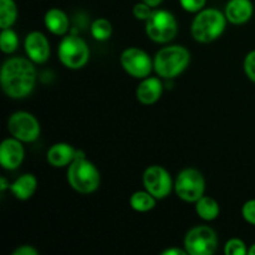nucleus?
Masks as SVG:
<instances>
[{
  "label": "nucleus",
  "mask_w": 255,
  "mask_h": 255,
  "mask_svg": "<svg viewBox=\"0 0 255 255\" xmlns=\"http://www.w3.org/2000/svg\"><path fill=\"white\" fill-rule=\"evenodd\" d=\"M25 51L32 62L44 64L50 57V44L46 36L40 31L27 34L25 39Z\"/></svg>",
  "instance_id": "13"
},
{
  "label": "nucleus",
  "mask_w": 255,
  "mask_h": 255,
  "mask_svg": "<svg viewBox=\"0 0 255 255\" xmlns=\"http://www.w3.org/2000/svg\"><path fill=\"white\" fill-rule=\"evenodd\" d=\"M1 87L11 99H24L32 92L36 82V70L24 57H11L1 67Z\"/></svg>",
  "instance_id": "1"
},
{
  "label": "nucleus",
  "mask_w": 255,
  "mask_h": 255,
  "mask_svg": "<svg viewBox=\"0 0 255 255\" xmlns=\"http://www.w3.org/2000/svg\"><path fill=\"white\" fill-rule=\"evenodd\" d=\"M76 149L69 143H55L47 151V162L54 167H65L75 159Z\"/></svg>",
  "instance_id": "16"
},
{
  "label": "nucleus",
  "mask_w": 255,
  "mask_h": 255,
  "mask_svg": "<svg viewBox=\"0 0 255 255\" xmlns=\"http://www.w3.org/2000/svg\"><path fill=\"white\" fill-rule=\"evenodd\" d=\"M121 65L127 74L136 79L147 77L153 67V62L148 54L137 47H128L122 52Z\"/></svg>",
  "instance_id": "10"
},
{
  "label": "nucleus",
  "mask_w": 255,
  "mask_h": 255,
  "mask_svg": "<svg viewBox=\"0 0 255 255\" xmlns=\"http://www.w3.org/2000/svg\"><path fill=\"white\" fill-rule=\"evenodd\" d=\"M226 25V14L213 7L202 9L192 22V36L198 42H211L223 34Z\"/></svg>",
  "instance_id": "4"
},
{
  "label": "nucleus",
  "mask_w": 255,
  "mask_h": 255,
  "mask_svg": "<svg viewBox=\"0 0 255 255\" xmlns=\"http://www.w3.org/2000/svg\"><path fill=\"white\" fill-rule=\"evenodd\" d=\"M176 194L184 202L196 203L201 197L204 196L206 181L198 169L186 168L181 171L174 182Z\"/></svg>",
  "instance_id": "6"
},
{
  "label": "nucleus",
  "mask_w": 255,
  "mask_h": 255,
  "mask_svg": "<svg viewBox=\"0 0 255 255\" xmlns=\"http://www.w3.org/2000/svg\"><path fill=\"white\" fill-rule=\"evenodd\" d=\"M91 34L99 41H105V40L110 39L112 35L111 22L104 17L96 19L91 25Z\"/></svg>",
  "instance_id": "22"
},
{
  "label": "nucleus",
  "mask_w": 255,
  "mask_h": 255,
  "mask_svg": "<svg viewBox=\"0 0 255 255\" xmlns=\"http://www.w3.org/2000/svg\"><path fill=\"white\" fill-rule=\"evenodd\" d=\"M242 214L249 224L255 226V199H251L244 203L243 208H242Z\"/></svg>",
  "instance_id": "27"
},
{
  "label": "nucleus",
  "mask_w": 255,
  "mask_h": 255,
  "mask_svg": "<svg viewBox=\"0 0 255 255\" xmlns=\"http://www.w3.org/2000/svg\"><path fill=\"white\" fill-rule=\"evenodd\" d=\"M163 91L161 80L157 77H144L136 90V96L141 104L152 105L159 100Z\"/></svg>",
  "instance_id": "15"
},
{
  "label": "nucleus",
  "mask_w": 255,
  "mask_h": 255,
  "mask_svg": "<svg viewBox=\"0 0 255 255\" xmlns=\"http://www.w3.org/2000/svg\"><path fill=\"white\" fill-rule=\"evenodd\" d=\"M67 181L76 192L82 194L94 193L100 187V172L92 162L86 159L82 151H76L75 159L67 169Z\"/></svg>",
  "instance_id": "2"
},
{
  "label": "nucleus",
  "mask_w": 255,
  "mask_h": 255,
  "mask_svg": "<svg viewBox=\"0 0 255 255\" xmlns=\"http://www.w3.org/2000/svg\"><path fill=\"white\" fill-rule=\"evenodd\" d=\"M142 1L146 2V4H148L149 6L156 7V6H158V5L161 4V2L163 1V0H142Z\"/></svg>",
  "instance_id": "32"
},
{
  "label": "nucleus",
  "mask_w": 255,
  "mask_h": 255,
  "mask_svg": "<svg viewBox=\"0 0 255 255\" xmlns=\"http://www.w3.org/2000/svg\"><path fill=\"white\" fill-rule=\"evenodd\" d=\"M224 253L227 255H246L248 254V249L242 239L233 238L227 242L224 247Z\"/></svg>",
  "instance_id": "24"
},
{
  "label": "nucleus",
  "mask_w": 255,
  "mask_h": 255,
  "mask_svg": "<svg viewBox=\"0 0 255 255\" xmlns=\"http://www.w3.org/2000/svg\"><path fill=\"white\" fill-rule=\"evenodd\" d=\"M153 10H152V6H149L148 4L146 2L141 1V2H137L136 5L133 6V15L136 16V19L138 20H147L149 19V16L152 15Z\"/></svg>",
  "instance_id": "25"
},
{
  "label": "nucleus",
  "mask_w": 255,
  "mask_h": 255,
  "mask_svg": "<svg viewBox=\"0 0 255 255\" xmlns=\"http://www.w3.org/2000/svg\"><path fill=\"white\" fill-rule=\"evenodd\" d=\"M248 254L249 255H255V243L251 247V248L248 249Z\"/></svg>",
  "instance_id": "33"
},
{
  "label": "nucleus",
  "mask_w": 255,
  "mask_h": 255,
  "mask_svg": "<svg viewBox=\"0 0 255 255\" xmlns=\"http://www.w3.org/2000/svg\"><path fill=\"white\" fill-rule=\"evenodd\" d=\"M244 71L248 79L255 82V50L249 52L244 59Z\"/></svg>",
  "instance_id": "26"
},
{
  "label": "nucleus",
  "mask_w": 255,
  "mask_h": 255,
  "mask_svg": "<svg viewBox=\"0 0 255 255\" xmlns=\"http://www.w3.org/2000/svg\"><path fill=\"white\" fill-rule=\"evenodd\" d=\"M156 197L152 196L148 191L134 192L129 198V206L137 212H148L156 206Z\"/></svg>",
  "instance_id": "20"
},
{
  "label": "nucleus",
  "mask_w": 255,
  "mask_h": 255,
  "mask_svg": "<svg viewBox=\"0 0 255 255\" xmlns=\"http://www.w3.org/2000/svg\"><path fill=\"white\" fill-rule=\"evenodd\" d=\"M24 147L21 141L12 137L6 138L0 144V163L5 169H16L24 159Z\"/></svg>",
  "instance_id": "12"
},
{
  "label": "nucleus",
  "mask_w": 255,
  "mask_h": 255,
  "mask_svg": "<svg viewBox=\"0 0 255 255\" xmlns=\"http://www.w3.org/2000/svg\"><path fill=\"white\" fill-rule=\"evenodd\" d=\"M184 248L191 255H212L218 248V237L209 227H194L184 238Z\"/></svg>",
  "instance_id": "8"
},
{
  "label": "nucleus",
  "mask_w": 255,
  "mask_h": 255,
  "mask_svg": "<svg viewBox=\"0 0 255 255\" xmlns=\"http://www.w3.org/2000/svg\"><path fill=\"white\" fill-rule=\"evenodd\" d=\"M7 128L12 137L21 142H34L40 136V125L31 114L17 111L10 116Z\"/></svg>",
  "instance_id": "9"
},
{
  "label": "nucleus",
  "mask_w": 255,
  "mask_h": 255,
  "mask_svg": "<svg viewBox=\"0 0 255 255\" xmlns=\"http://www.w3.org/2000/svg\"><path fill=\"white\" fill-rule=\"evenodd\" d=\"M186 254H188L186 249L182 251V249L179 248H169L167 249V251L162 252V255H186Z\"/></svg>",
  "instance_id": "30"
},
{
  "label": "nucleus",
  "mask_w": 255,
  "mask_h": 255,
  "mask_svg": "<svg viewBox=\"0 0 255 255\" xmlns=\"http://www.w3.org/2000/svg\"><path fill=\"white\" fill-rule=\"evenodd\" d=\"M191 61V54L181 45H171L159 50L153 60V67L163 79H174L181 75Z\"/></svg>",
  "instance_id": "3"
},
{
  "label": "nucleus",
  "mask_w": 255,
  "mask_h": 255,
  "mask_svg": "<svg viewBox=\"0 0 255 255\" xmlns=\"http://www.w3.org/2000/svg\"><path fill=\"white\" fill-rule=\"evenodd\" d=\"M45 26L55 35H65L69 30V17L62 10L50 9L45 14Z\"/></svg>",
  "instance_id": "18"
},
{
  "label": "nucleus",
  "mask_w": 255,
  "mask_h": 255,
  "mask_svg": "<svg viewBox=\"0 0 255 255\" xmlns=\"http://www.w3.org/2000/svg\"><path fill=\"white\" fill-rule=\"evenodd\" d=\"M37 181L34 174L25 173L20 176L15 182H12L9 186L11 193L20 201H26L31 198L32 194L36 191Z\"/></svg>",
  "instance_id": "17"
},
{
  "label": "nucleus",
  "mask_w": 255,
  "mask_h": 255,
  "mask_svg": "<svg viewBox=\"0 0 255 255\" xmlns=\"http://www.w3.org/2000/svg\"><path fill=\"white\" fill-rule=\"evenodd\" d=\"M59 59L69 69H81L90 59L89 46L76 35L65 36L59 45Z\"/></svg>",
  "instance_id": "7"
},
{
  "label": "nucleus",
  "mask_w": 255,
  "mask_h": 255,
  "mask_svg": "<svg viewBox=\"0 0 255 255\" xmlns=\"http://www.w3.org/2000/svg\"><path fill=\"white\" fill-rule=\"evenodd\" d=\"M254 6L252 0H229L226 5L227 20L232 24L241 25L249 21L253 16Z\"/></svg>",
  "instance_id": "14"
},
{
  "label": "nucleus",
  "mask_w": 255,
  "mask_h": 255,
  "mask_svg": "<svg viewBox=\"0 0 255 255\" xmlns=\"http://www.w3.org/2000/svg\"><path fill=\"white\" fill-rule=\"evenodd\" d=\"M196 212L204 221H214L219 216V204L214 198L203 196L196 202Z\"/></svg>",
  "instance_id": "19"
},
{
  "label": "nucleus",
  "mask_w": 255,
  "mask_h": 255,
  "mask_svg": "<svg viewBox=\"0 0 255 255\" xmlns=\"http://www.w3.org/2000/svg\"><path fill=\"white\" fill-rule=\"evenodd\" d=\"M17 45H19V39H17L16 32L10 27L2 29L1 34H0V49H1V51L5 54H11L17 49Z\"/></svg>",
  "instance_id": "23"
},
{
  "label": "nucleus",
  "mask_w": 255,
  "mask_h": 255,
  "mask_svg": "<svg viewBox=\"0 0 255 255\" xmlns=\"http://www.w3.org/2000/svg\"><path fill=\"white\" fill-rule=\"evenodd\" d=\"M178 31V24L172 12L167 10H154L146 21L147 36L154 42L164 44L174 39Z\"/></svg>",
  "instance_id": "5"
},
{
  "label": "nucleus",
  "mask_w": 255,
  "mask_h": 255,
  "mask_svg": "<svg viewBox=\"0 0 255 255\" xmlns=\"http://www.w3.org/2000/svg\"><path fill=\"white\" fill-rule=\"evenodd\" d=\"M182 7L188 12H198L206 5L207 0H179Z\"/></svg>",
  "instance_id": "28"
},
{
  "label": "nucleus",
  "mask_w": 255,
  "mask_h": 255,
  "mask_svg": "<svg viewBox=\"0 0 255 255\" xmlns=\"http://www.w3.org/2000/svg\"><path fill=\"white\" fill-rule=\"evenodd\" d=\"M143 186L146 191L157 199L166 198L172 191L171 174L161 166H151L143 173Z\"/></svg>",
  "instance_id": "11"
},
{
  "label": "nucleus",
  "mask_w": 255,
  "mask_h": 255,
  "mask_svg": "<svg viewBox=\"0 0 255 255\" xmlns=\"http://www.w3.org/2000/svg\"><path fill=\"white\" fill-rule=\"evenodd\" d=\"M12 255H37V251L31 246H21L15 249Z\"/></svg>",
  "instance_id": "29"
},
{
  "label": "nucleus",
  "mask_w": 255,
  "mask_h": 255,
  "mask_svg": "<svg viewBox=\"0 0 255 255\" xmlns=\"http://www.w3.org/2000/svg\"><path fill=\"white\" fill-rule=\"evenodd\" d=\"M17 17V6L14 0H0V26L10 27Z\"/></svg>",
  "instance_id": "21"
},
{
  "label": "nucleus",
  "mask_w": 255,
  "mask_h": 255,
  "mask_svg": "<svg viewBox=\"0 0 255 255\" xmlns=\"http://www.w3.org/2000/svg\"><path fill=\"white\" fill-rule=\"evenodd\" d=\"M9 186H10V183H7L6 182V179L4 178V177H1V178H0V192H4L5 189H7L9 188Z\"/></svg>",
  "instance_id": "31"
}]
</instances>
